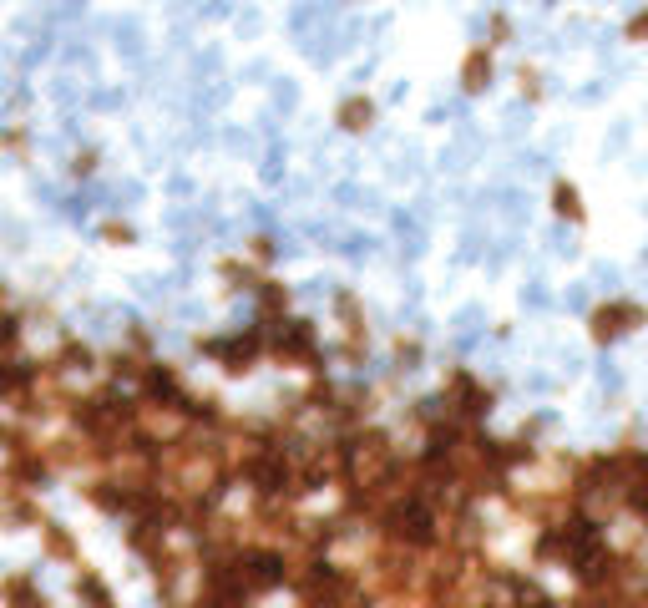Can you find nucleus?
I'll list each match as a JSON object with an SVG mask.
<instances>
[{
	"label": "nucleus",
	"mask_w": 648,
	"mask_h": 608,
	"mask_svg": "<svg viewBox=\"0 0 648 608\" xmlns=\"http://www.w3.org/2000/svg\"><path fill=\"white\" fill-rule=\"evenodd\" d=\"M461 87L466 92H486L492 87V46H471L461 61Z\"/></svg>",
	"instance_id": "7ed1b4c3"
},
{
	"label": "nucleus",
	"mask_w": 648,
	"mask_h": 608,
	"mask_svg": "<svg viewBox=\"0 0 648 608\" xmlns=\"http://www.w3.org/2000/svg\"><path fill=\"white\" fill-rule=\"evenodd\" d=\"M552 213L567 218V223H583V218H588V213H583V193H578L573 183H567V178L552 183Z\"/></svg>",
	"instance_id": "20e7f679"
},
{
	"label": "nucleus",
	"mask_w": 648,
	"mask_h": 608,
	"mask_svg": "<svg viewBox=\"0 0 648 608\" xmlns=\"http://www.w3.org/2000/svg\"><path fill=\"white\" fill-rule=\"evenodd\" d=\"M507 36H512V21H507V16L497 11V16H492V46H502Z\"/></svg>",
	"instance_id": "9d476101"
},
{
	"label": "nucleus",
	"mask_w": 648,
	"mask_h": 608,
	"mask_svg": "<svg viewBox=\"0 0 648 608\" xmlns=\"http://www.w3.org/2000/svg\"><path fill=\"white\" fill-rule=\"evenodd\" d=\"M76 593L87 598L92 608H112V593L102 588V578H97V573H81V578H76Z\"/></svg>",
	"instance_id": "0eeeda50"
},
{
	"label": "nucleus",
	"mask_w": 648,
	"mask_h": 608,
	"mask_svg": "<svg viewBox=\"0 0 648 608\" xmlns=\"http://www.w3.org/2000/svg\"><path fill=\"white\" fill-rule=\"evenodd\" d=\"M370 122H375V102L370 97H345L340 102V127L345 132H365Z\"/></svg>",
	"instance_id": "39448f33"
},
{
	"label": "nucleus",
	"mask_w": 648,
	"mask_h": 608,
	"mask_svg": "<svg viewBox=\"0 0 648 608\" xmlns=\"http://www.w3.org/2000/svg\"><path fill=\"white\" fill-rule=\"evenodd\" d=\"M643 320H648L643 304H633V299H608V304H598V310L588 315V335H593V345H613V340L633 335Z\"/></svg>",
	"instance_id": "f257e3e1"
},
{
	"label": "nucleus",
	"mask_w": 648,
	"mask_h": 608,
	"mask_svg": "<svg viewBox=\"0 0 648 608\" xmlns=\"http://www.w3.org/2000/svg\"><path fill=\"white\" fill-rule=\"evenodd\" d=\"M41 532H46V553H51V558H71V538H66L56 522H46Z\"/></svg>",
	"instance_id": "6e6552de"
},
{
	"label": "nucleus",
	"mask_w": 648,
	"mask_h": 608,
	"mask_svg": "<svg viewBox=\"0 0 648 608\" xmlns=\"http://www.w3.org/2000/svg\"><path fill=\"white\" fill-rule=\"evenodd\" d=\"M623 36H628V41H638V46H648V6H638V11L628 16Z\"/></svg>",
	"instance_id": "1a4fd4ad"
},
{
	"label": "nucleus",
	"mask_w": 648,
	"mask_h": 608,
	"mask_svg": "<svg viewBox=\"0 0 648 608\" xmlns=\"http://www.w3.org/2000/svg\"><path fill=\"white\" fill-rule=\"evenodd\" d=\"M441 401H446V416H456V421H466V426H476L486 411H492V391H486L471 370H456V375H451V386H446Z\"/></svg>",
	"instance_id": "f03ea898"
},
{
	"label": "nucleus",
	"mask_w": 648,
	"mask_h": 608,
	"mask_svg": "<svg viewBox=\"0 0 648 608\" xmlns=\"http://www.w3.org/2000/svg\"><path fill=\"white\" fill-rule=\"evenodd\" d=\"M0 593H6V603H11V608H46V598L36 593V583H31V578H21V573L0 583Z\"/></svg>",
	"instance_id": "423d86ee"
}]
</instances>
